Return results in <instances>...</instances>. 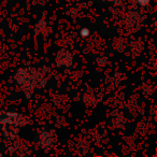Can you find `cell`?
Returning <instances> with one entry per match:
<instances>
[{
  "label": "cell",
  "instance_id": "1",
  "mask_svg": "<svg viewBox=\"0 0 157 157\" xmlns=\"http://www.w3.org/2000/svg\"><path fill=\"white\" fill-rule=\"evenodd\" d=\"M137 1V3H139L140 6H146L150 3V0H135Z\"/></svg>",
  "mask_w": 157,
  "mask_h": 157
}]
</instances>
